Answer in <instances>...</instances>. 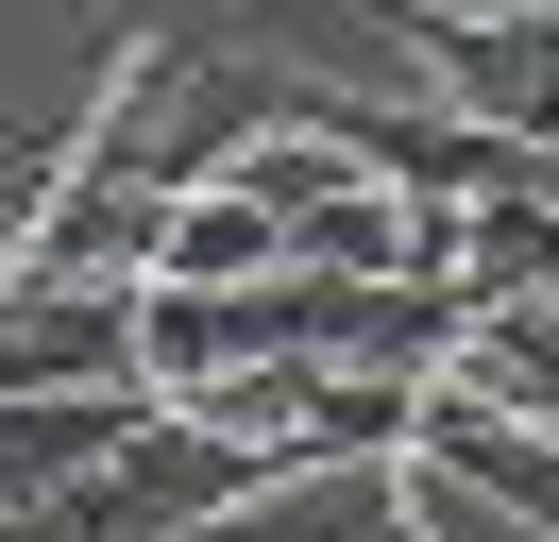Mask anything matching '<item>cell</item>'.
Wrapping results in <instances>:
<instances>
[{"mask_svg": "<svg viewBox=\"0 0 559 542\" xmlns=\"http://www.w3.org/2000/svg\"><path fill=\"white\" fill-rule=\"evenodd\" d=\"M272 271H306V237H288V203L272 187H187L170 203V255H153V288H272Z\"/></svg>", "mask_w": 559, "mask_h": 542, "instance_id": "1", "label": "cell"}, {"mask_svg": "<svg viewBox=\"0 0 559 542\" xmlns=\"http://www.w3.org/2000/svg\"><path fill=\"white\" fill-rule=\"evenodd\" d=\"M559 288V153L457 203V305H543Z\"/></svg>", "mask_w": 559, "mask_h": 542, "instance_id": "2", "label": "cell"}, {"mask_svg": "<svg viewBox=\"0 0 559 542\" xmlns=\"http://www.w3.org/2000/svg\"><path fill=\"white\" fill-rule=\"evenodd\" d=\"M441 390L509 406V424H559V288H543V305H475V322H457V373H441Z\"/></svg>", "mask_w": 559, "mask_h": 542, "instance_id": "3", "label": "cell"}]
</instances>
